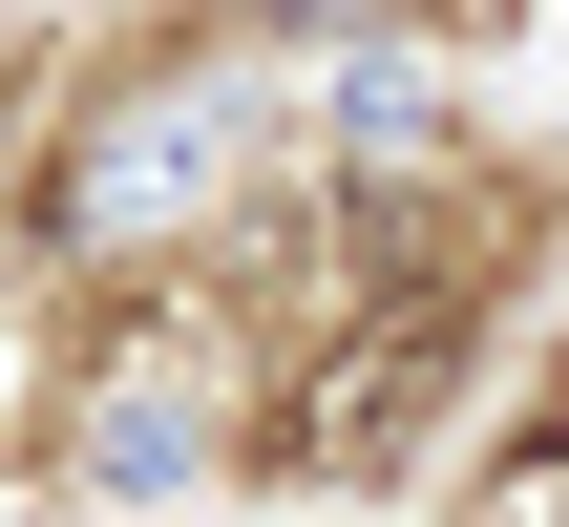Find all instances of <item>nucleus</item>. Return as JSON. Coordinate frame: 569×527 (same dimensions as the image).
Returning a JSON list of instances; mask_svg holds the SVG:
<instances>
[{
	"instance_id": "obj_1",
	"label": "nucleus",
	"mask_w": 569,
	"mask_h": 527,
	"mask_svg": "<svg viewBox=\"0 0 569 527\" xmlns=\"http://www.w3.org/2000/svg\"><path fill=\"white\" fill-rule=\"evenodd\" d=\"M443 401H465V296L422 275V296H380V317H359V338L296 380V444H317V465H401Z\"/></svg>"
},
{
	"instance_id": "obj_2",
	"label": "nucleus",
	"mask_w": 569,
	"mask_h": 527,
	"mask_svg": "<svg viewBox=\"0 0 569 527\" xmlns=\"http://www.w3.org/2000/svg\"><path fill=\"white\" fill-rule=\"evenodd\" d=\"M549 465H569V401H549Z\"/></svg>"
}]
</instances>
